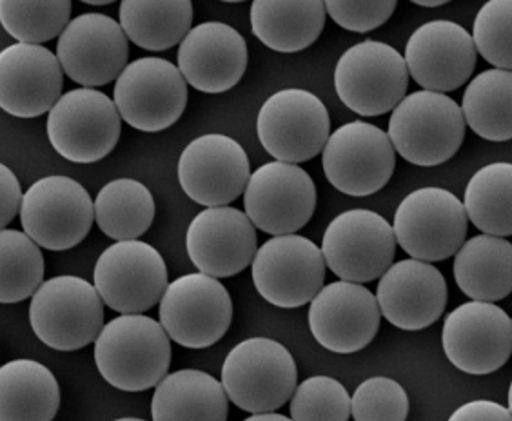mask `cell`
Segmentation results:
<instances>
[{"label":"cell","mask_w":512,"mask_h":421,"mask_svg":"<svg viewBox=\"0 0 512 421\" xmlns=\"http://www.w3.org/2000/svg\"><path fill=\"white\" fill-rule=\"evenodd\" d=\"M95 363L100 376L115 389L148 391L168 374V333L146 314H122L95 338Z\"/></svg>","instance_id":"obj_1"},{"label":"cell","mask_w":512,"mask_h":421,"mask_svg":"<svg viewBox=\"0 0 512 421\" xmlns=\"http://www.w3.org/2000/svg\"><path fill=\"white\" fill-rule=\"evenodd\" d=\"M387 135L394 151L409 164L440 166L462 147L465 118L453 98L424 89L396 104Z\"/></svg>","instance_id":"obj_2"},{"label":"cell","mask_w":512,"mask_h":421,"mask_svg":"<svg viewBox=\"0 0 512 421\" xmlns=\"http://www.w3.org/2000/svg\"><path fill=\"white\" fill-rule=\"evenodd\" d=\"M30 324L40 342L55 351H79L104 327V302L80 276H55L39 285L30 304Z\"/></svg>","instance_id":"obj_3"},{"label":"cell","mask_w":512,"mask_h":421,"mask_svg":"<svg viewBox=\"0 0 512 421\" xmlns=\"http://www.w3.org/2000/svg\"><path fill=\"white\" fill-rule=\"evenodd\" d=\"M298 380L293 354L271 338L238 343L222 365L227 400L249 412L278 411L289 402Z\"/></svg>","instance_id":"obj_4"},{"label":"cell","mask_w":512,"mask_h":421,"mask_svg":"<svg viewBox=\"0 0 512 421\" xmlns=\"http://www.w3.org/2000/svg\"><path fill=\"white\" fill-rule=\"evenodd\" d=\"M122 118L115 102L99 89L64 93L48 115L51 146L73 164H93L119 144Z\"/></svg>","instance_id":"obj_5"},{"label":"cell","mask_w":512,"mask_h":421,"mask_svg":"<svg viewBox=\"0 0 512 421\" xmlns=\"http://www.w3.org/2000/svg\"><path fill=\"white\" fill-rule=\"evenodd\" d=\"M407 88L409 71L404 57L385 42L355 44L336 64V95L360 117H380L393 111Z\"/></svg>","instance_id":"obj_6"},{"label":"cell","mask_w":512,"mask_h":421,"mask_svg":"<svg viewBox=\"0 0 512 421\" xmlns=\"http://www.w3.org/2000/svg\"><path fill=\"white\" fill-rule=\"evenodd\" d=\"M158 318L169 340L188 349H207L229 331L233 300L215 276L189 273L168 284Z\"/></svg>","instance_id":"obj_7"},{"label":"cell","mask_w":512,"mask_h":421,"mask_svg":"<svg viewBox=\"0 0 512 421\" xmlns=\"http://www.w3.org/2000/svg\"><path fill=\"white\" fill-rule=\"evenodd\" d=\"M469 218L460 198L442 187H422L405 196L394 215L396 244L422 262L454 256L467 236Z\"/></svg>","instance_id":"obj_8"},{"label":"cell","mask_w":512,"mask_h":421,"mask_svg":"<svg viewBox=\"0 0 512 421\" xmlns=\"http://www.w3.org/2000/svg\"><path fill=\"white\" fill-rule=\"evenodd\" d=\"M19 213L24 233L48 251H68L79 245L95 222L88 189L62 175L37 180L22 195Z\"/></svg>","instance_id":"obj_9"},{"label":"cell","mask_w":512,"mask_h":421,"mask_svg":"<svg viewBox=\"0 0 512 421\" xmlns=\"http://www.w3.org/2000/svg\"><path fill=\"white\" fill-rule=\"evenodd\" d=\"M113 102L126 124L144 133L171 128L188 106V82L169 60L144 57L122 69Z\"/></svg>","instance_id":"obj_10"},{"label":"cell","mask_w":512,"mask_h":421,"mask_svg":"<svg viewBox=\"0 0 512 421\" xmlns=\"http://www.w3.org/2000/svg\"><path fill=\"white\" fill-rule=\"evenodd\" d=\"M331 120L324 102L306 89L276 91L258 111L256 133L262 147L280 162H307L324 149Z\"/></svg>","instance_id":"obj_11"},{"label":"cell","mask_w":512,"mask_h":421,"mask_svg":"<svg viewBox=\"0 0 512 421\" xmlns=\"http://www.w3.org/2000/svg\"><path fill=\"white\" fill-rule=\"evenodd\" d=\"M168 267L153 245L119 240L99 256L93 285L104 305L120 314L146 313L168 287Z\"/></svg>","instance_id":"obj_12"},{"label":"cell","mask_w":512,"mask_h":421,"mask_svg":"<svg viewBox=\"0 0 512 421\" xmlns=\"http://www.w3.org/2000/svg\"><path fill=\"white\" fill-rule=\"evenodd\" d=\"M251 265L256 291L280 309L309 304L324 287V256L306 236H273L256 249Z\"/></svg>","instance_id":"obj_13"},{"label":"cell","mask_w":512,"mask_h":421,"mask_svg":"<svg viewBox=\"0 0 512 421\" xmlns=\"http://www.w3.org/2000/svg\"><path fill=\"white\" fill-rule=\"evenodd\" d=\"M322 256L340 280L369 284L384 275L396 255L393 226L369 209L336 216L322 240Z\"/></svg>","instance_id":"obj_14"},{"label":"cell","mask_w":512,"mask_h":421,"mask_svg":"<svg viewBox=\"0 0 512 421\" xmlns=\"http://www.w3.org/2000/svg\"><path fill=\"white\" fill-rule=\"evenodd\" d=\"M322 151L325 178L344 195H375L389 184L396 167L389 135L362 120L336 129Z\"/></svg>","instance_id":"obj_15"},{"label":"cell","mask_w":512,"mask_h":421,"mask_svg":"<svg viewBox=\"0 0 512 421\" xmlns=\"http://www.w3.org/2000/svg\"><path fill=\"white\" fill-rule=\"evenodd\" d=\"M244 207L253 226L269 235H291L306 227L316 209L313 178L291 162H269L247 180Z\"/></svg>","instance_id":"obj_16"},{"label":"cell","mask_w":512,"mask_h":421,"mask_svg":"<svg viewBox=\"0 0 512 421\" xmlns=\"http://www.w3.org/2000/svg\"><path fill=\"white\" fill-rule=\"evenodd\" d=\"M442 345L447 360L463 373H494L511 358V316L494 302H467L447 314Z\"/></svg>","instance_id":"obj_17"},{"label":"cell","mask_w":512,"mask_h":421,"mask_svg":"<svg viewBox=\"0 0 512 421\" xmlns=\"http://www.w3.org/2000/svg\"><path fill=\"white\" fill-rule=\"evenodd\" d=\"M129 44L117 20L102 13H82L59 35L57 59L64 75L84 88H99L128 66Z\"/></svg>","instance_id":"obj_18"},{"label":"cell","mask_w":512,"mask_h":421,"mask_svg":"<svg viewBox=\"0 0 512 421\" xmlns=\"http://www.w3.org/2000/svg\"><path fill=\"white\" fill-rule=\"evenodd\" d=\"M251 166L244 147L227 135H202L178 160V182L200 206H227L244 193Z\"/></svg>","instance_id":"obj_19"},{"label":"cell","mask_w":512,"mask_h":421,"mask_svg":"<svg viewBox=\"0 0 512 421\" xmlns=\"http://www.w3.org/2000/svg\"><path fill=\"white\" fill-rule=\"evenodd\" d=\"M309 304V329L331 353H358L375 340L380 329V307L364 284L333 282L322 287Z\"/></svg>","instance_id":"obj_20"},{"label":"cell","mask_w":512,"mask_h":421,"mask_svg":"<svg viewBox=\"0 0 512 421\" xmlns=\"http://www.w3.org/2000/svg\"><path fill=\"white\" fill-rule=\"evenodd\" d=\"M471 33L451 20H431L405 46V66L418 86L447 93L462 88L476 68Z\"/></svg>","instance_id":"obj_21"},{"label":"cell","mask_w":512,"mask_h":421,"mask_svg":"<svg viewBox=\"0 0 512 421\" xmlns=\"http://www.w3.org/2000/svg\"><path fill=\"white\" fill-rule=\"evenodd\" d=\"M64 71L42 44L19 42L0 51V109L17 118H37L59 100Z\"/></svg>","instance_id":"obj_22"},{"label":"cell","mask_w":512,"mask_h":421,"mask_svg":"<svg viewBox=\"0 0 512 421\" xmlns=\"http://www.w3.org/2000/svg\"><path fill=\"white\" fill-rule=\"evenodd\" d=\"M186 249L200 273L231 278L255 258L256 227L240 209L207 207L189 224Z\"/></svg>","instance_id":"obj_23"},{"label":"cell","mask_w":512,"mask_h":421,"mask_svg":"<svg viewBox=\"0 0 512 421\" xmlns=\"http://www.w3.org/2000/svg\"><path fill=\"white\" fill-rule=\"evenodd\" d=\"M376 302L389 324L404 331H422L442 318L447 282L431 262L402 260L380 276Z\"/></svg>","instance_id":"obj_24"},{"label":"cell","mask_w":512,"mask_h":421,"mask_svg":"<svg viewBox=\"0 0 512 421\" xmlns=\"http://www.w3.org/2000/svg\"><path fill=\"white\" fill-rule=\"evenodd\" d=\"M177 60V68L191 88L226 93L244 77L249 51L244 37L229 24L204 22L182 39Z\"/></svg>","instance_id":"obj_25"},{"label":"cell","mask_w":512,"mask_h":421,"mask_svg":"<svg viewBox=\"0 0 512 421\" xmlns=\"http://www.w3.org/2000/svg\"><path fill=\"white\" fill-rule=\"evenodd\" d=\"M324 0H253L251 30L278 53H298L313 46L325 28Z\"/></svg>","instance_id":"obj_26"},{"label":"cell","mask_w":512,"mask_h":421,"mask_svg":"<svg viewBox=\"0 0 512 421\" xmlns=\"http://www.w3.org/2000/svg\"><path fill=\"white\" fill-rule=\"evenodd\" d=\"M151 416L155 421H226L229 400L222 382L198 369L166 374L155 385Z\"/></svg>","instance_id":"obj_27"},{"label":"cell","mask_w":512,"mask_h":421,"mask_svg":"<svg viewBox=\"0 0 512 421\" xmlns=\"http://www.w3.org/2000/svg\"><path fill=\"white\" fill-rule=\"evenodd\" d=\"M454 280L465 296L498 302L512 291V245L503 236L478 235L454 253Z\"/></svg>","instance_id":"obj_28"},{"label":"cell","mask_w":512,"mask_h":421,"mask_svg":"<svg viewBox=\"0 0 512 421\" xmlns=\"http://www.w3.org/2000/svg\"><path fill=\"white\" fill-rule=\"evenodd\" d=\"M60 409L55 374L35 360L0 365V421H50Z\"/></svg>","instance_id":"obj_29"},{"label":"cell","mask_w":512,"mask_h":421,"mask_svg":"<svg viewBox=\"0 0 512 421\" xmlns=\"http://www.w3.org/2000/svg\"><path fill=\"white\" fill-rule=\"evenodd\" d=\"M120 26L128 40L148 51H166L188 35L193 24L191 0H122Z\"/></svg>","instance_id":"obj_30"},{"label":"cell","mask_w":512,"mask_h":421,"mask_svg":"<svg viewBox=\"0 0 512 421\" xmlns=\"http://www.w3.org/2000/svg\"><path fill=\"white\" fill-rule=\"evenodd\" d=\"M511 98V69L482 71L471 80L463 93L462 113L465 124L485 140H511Z\"/></svg>","instance_id":"obj_31"},{"label":"cell","mask_w":512,"mask_h":421,"mask_svg":"<svg viewBox=\"0 0 512 421\" xmlns=\"http://www.w3.org/2000/svg\"><path fill=\"white\" fill-rule=\"evenodd\" d=\"M95 222L113 240H135L155 220V198L138 180L119 178L102 187L93 202Z\"/></svg>","instance_id":"obj_32"},{"label":"cell","mask_w":512,"mask_h":421,"mask_svg":"<svg viewBox=\"0 0 512 421\" xmlns=\"http://www.w3.org/2000/svg\"><path fill=\"white\" fill-rule=\"evenodd\" d=\"M512 166L496 162L474 173L465 187L463 209L473 226L485 235L511 236Z\"/></svg>","instance_id":"obj_33"},{"label":"cell","mask_w":512,"mask_h":421,"mask_svg":"<svg viewBox=\"0 0 512 421\" xmlns=\"http://www.w3.org/2000/svg\"><path fill=\"white\" fill-rule=\"evenodd\" d=\"M46 262L26 233L0 229V304H19L39 289Z\"/></svg>","instance_id":"obj_34"},{"label":"cell","mask_w":512,"mask_h":421,"mask_svg":"<svg viewBox=\"0 0 512 421\" xmlns=\"http://www.w3.org/2000/svg\"><path fill=\"white\" fill-rule=\"evenodd\" d=\"M71 0H0V24L13 39L42 44L68 26Z\"/></svg>","instance_id":"obj_35"},{"label":"cell","mask_w":512,"mask_h":421,"mask_svg":"<svg viewBox=\"0 0 512 421\" xmlns=\"http://www.w3.org/2000/svg\"><path fill=\"white\" fill-rule=\"evenodd\" d=\"M289 400V412L296 421H345L351 416L349 392L329 376H311L296 383Z\"/></svg>","instance_id":"obj_36"},{"label":"cell","mask_w":512,"mask_h":421,"mask_svg":"<svg viewBox=\"0 0 512 421\" xmlns=\"http://www.w3.org/2000/svg\"><path fill=\"white\" fill-rule=\"evenodd\" d=\"M511 19L512 0H489L474 19V48L494 68H512Z\"/></svg>","instance_id":"obj_37"},{"label":"cell","mask_w":512,"mask_h":421,"mask_svg":"<svg viewBox=\"0 0 512 421\" xmlns=\"http://www.w3.org/2000/svg\"><path fill=\"white\" fill-rule=\"evenodd\" d=\"M356 421H404L409 416V396L393 378L375 376L356 387L351 398Z\"/></svg>","instance_id":"obj_38"},{"label":"cell","mask_w":512,"mask_h":421,"mask_svg":"<svg viewBox=\"0 0 512 421\" xmlns=\"http://www.w3.org/2000/svg\"><path fill=\"white\" fill-rule=\"evenodd\" d=\"M325 13L355 33L378 30L393 17L398 0H324Z\"/></svg>","instance_id":"obj_39"},{"label":"cell","mask_w":512,"mask_h":421,"mask_svg":"<svg viewBox=\"0 0 512 421\" xmlns=\"http://www.w3.org/2000/svg\"><path fill=\"white\" fill-rule=\"evenodd\" d=\"M22 204V187L10 167L0 164V229L10 226L19 215Z\"/></svg>","instance_id":"obj_40"},{"label":"cell","mask_w":512,"mask_h":421,"mask_svg":"<svg viewBox=\"0 0 512 421\" xmlns=\"http://www.w3.org/2000/svg\"><path fill=\"white\" fill-rule=\"evenodd\" d=\"M511 421V409L500 403L476 400L462 405L451 414V421Z\"/></svg>","instance_id":"obj_41"},{"label":"cell","mask_w":512,"mask_h":421,"mask_svg":"<svg viewBox=\"0 0 512 421\" xmlns=\"http://www.w3.org/2000/svg\"><path fill=\"white\" fill-rule=\"evenodd\" d=\"M247 420L255 421V420H273V421H287L291 420V418H287L284 414H278L276 411H266V412H253V414H249L247 416Z\"/></svg>","instance_id":"obj_42"},{"label":"cell","mask_w":512,"mask_h":421,"mask_svg":"<svg viewBox=\"0 0 512 421\" xmlns=\"http://www.w3.org/2000/svg\"><path fill=\"white\" fill-rule=\"evenodd\" d=\"M411 2L418 4V6H424V8H438V6H444L451 0H411Z\"/></svg>","instance_id":"obj_43"},{"label":"cell","mask_w":512,"mask_h":421,"mask_svg":"<svg viewBox=\"0 0 512 421\" xmlns=\"http://www.w3.org/2000/svg\"><path fill=\"white\" fill-rule=\"evenodd\" d=\"M80 2L91 4V6H108V4L115 2V0H80Z\"/></svg>","instance_id":"obj_44"},{"label":"cell","mask_w":512,"mask_h":421,"mask_svg":"<svg viewBox=\"0 0 512 421\" xmlns=\"http://www.w3.org/2000/svg\"><path fill=\"white\" fill-rule=\"evenodd\" d=\"M222 2H246V0H222Z\"/></svg>","instance_id":"obj_45"}]
</instances>
